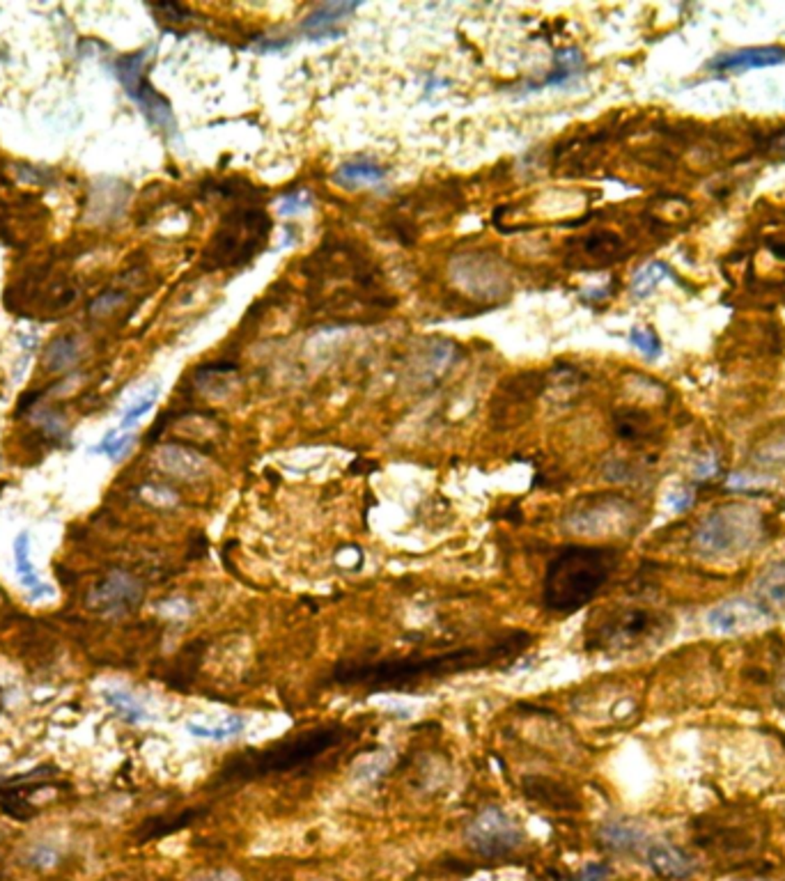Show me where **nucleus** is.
<instances>
[{"mask_svg": "<svg viewBox=\"0 0 785 881\" xmlns=\"http://www.w3.org/2000/svg\"><path fill=\"white\" fill-rule=\"evenodd\" d=\"M755 594L763 606H785V558L765 569L755 583Z\"/></svg>", "mask_w": 785, "mask_h": 881, "instance_id": "nucleus-23", "label": "nucleus"}, {"mask_svg": "<svg viewBox=\"0 0 785 881\" xmlns=\"http://www.w3.org/2000/svg\"><path fill=\"white\" fill-rule=\"evenodd\" d=\"M620 556L616 548L570 544L556 551L544 569L542 604L556 615H570L591 604L613 579Z\"/></svg>", "mask_w": 785, "mask_h": 881, "instance_id": "nucleus-3", "label": "nucleus"}, {"mask_svg": "<svg viewBox=\"0 0 785 881\" xmlns=\"http://www.w3.org/2000/svg\"><path fill=\"white\" fill-rule=\"evenodd\" d=\"M629 343L631 347L638 349V354H641L643 359L655 360L662 356V340H659L657 335H655V331H650V328H641V326L631 328Z\"/></svg>", "mask_w": 785, "mask_h": 881, "instance_id": "nucleus-30", "label": "nucleus"}, {"mask_svg": "<svg viewBox=\"0 0 785 881\" xmlns=\"http://www.w3.org/2000/svg\"><path fill=\"white\" fill-rule=\"evenodd\" d=\"M763 535L760 512L746 503H728L712 510L693 533V547L705 558H730L745 554Z\"/></svg>", "mask_w": 785, "mask_h": 881, "instance_id": "nucleus-6", "label": "nucleus"}, {"mask_svg": "<svg viewBox=\"0 0 785 881\" xmlns=\"http://www.w3.org/2000/svg\"><path fill=\"white\" fill-rule=\"evenodd\" d=\"M450 276L462 292L476 298H504L510 292V273L485 253H468L450 262Z\"/></svg>", "mask_w": 785, "mask_h": 881, "instance_id": "nucleus-11", "label": "nucleus"}, {"mask_svg": "<svg viewBox=\"0 0 785 881\" xmlns=\"http://www.w3.org/2000/svg\"><path fill=\"white\" fill-rule=\"evenodd\" d=\"M310 207H313V195L306 189H299L288 195H282L281 200H278V214L288 218V216H299L303 211H308Z\"/></svg>", "mask_w": 785, "mask_h": 881, "instance_id": "nucleus-31", "label": "nucleus"}, {"mask_svg": "<svg viewBox=\"0 0 785 881\" xmlns=\"http://www.w3.org/2000/svg\"><path fill=\"white\" fill-rule=\"evenodd\" d=\"M149 51L131 53L115 62V76L120 78L127 94L134 99L140 106V113L145 115L152 127H156L164 134L174 136L177 134V122H174L173 108H170L168 99L161 97L155 87L149 85L147 76H145V65H147Z\"/></svg>", "mask_w": 785, "mask_h": 881, "instance_id": "nucleus-9", "label": "nucleus"}, {"mask_svg": "<svg viewBox=\"0 0 785 881\" xmlns=\"http://www.w3.org/2000/svg\"><path fill=\"white\" fill-rule=\"evenodd\" d=\"M584 72V58L576 49H563L556 53V69L544 78L542 87H563L581 76Z\"/></svg>", "mask_w": 785, "mask_h": 881, "instance_id": "nucleus-24", "label": "nucleus"}, {"mask_svg": "<svg viewBox=\"0 0 785 881\" xmlns=\"http://www.w3.org/2000/svg\"><path fill=\"white\" fill-rule=\"evenodd\" d=\"M783 62H785V49L754 47V49H742V51L724 53V56L714 58V60L709 62V67L724 74H730V72L737 74V72H749V69L776 67V65H783Z\"/></svg>", "mask_w": 785, "mask_h": 881, "instance_id": "nucleus-15", "label": "nucleus"}, {"mask_svg": "<svg viewBox=\"0 0 785 881\" xmlns=\"http://www.w3.org/2000/svg\"><path fill=\"white\" fill-rule=\"evenodd\" d=\"M386 180V170L372 161L343 164L335 173V182L343 186H377Z\"/></svg>", "mask_w": 785, "mask_h": 881, "instance_id": "nucleus-20", "label": "nucleus"}, {"mask_svg": "<svg viewBox=\"0 0 785 881\" xmlns=\"http://www.w3.org/2000/svg\"><path fill=\"white\" fill-rule=\"evenodd\" d=\"M124 292H106V294H102V297H97L93 301V306H90V310H93V315H108V313H113L115 307H120L124 303Z\"/></svg>", "mask_w": 785, "mask_h": 881, "instance_id": "nucleus-33", "label": "nucleus"}, {"mask_svg": "<svg viewBox=\"0 0 785 881\" xmlns=\"http://www.w3.org/2000/svg\"><path fill=\"white\" fill-rule=\"evenodd\" d=\"M767 620H770V610L751 600L724 601L708 613L709 629L717 634H745L755 627H763Z\"/></svg>", "mask_w": 785, "mask_h": 881, "instance_id": "nucleus-13", "label": "nucleus"}, {"mask_svg": "<svg viewBox=\"0 0 785 881\" xmlns=\"http://www.w3.org/2000/svg\"><path fill=\"white\" fill-rule=\"evenodd\" d=\"M313 294L319 307L329 315H349V310H381L393 301L386 297L381 273L368 257L344 241L326 244L306 264Z\"/></svg>", "mask_w": 785, "mask_h": 881, "instance_id": "nucleus-2", "label": "nucleus"}, {"mask_svg": "<svg viewBox=\"0 0 785 881\" xmlns=\"http://www.w3.org/2000/svg\"><path fill=\"white\" fill-rule=\"evenodd\" d=\"M81 360V344L78 338L72 334L58 335L51 344H49L47 354H44V363L53 372H62V369H72L74 365Z\"/></svg>", "mask_w": 785, "mask_h": 881, "instance_id": "nucleus-21", "label": "nucleus"}, {"mask_svg": "<svg viewBox=\"0 0 785 881\" xmlns=\"http://www.w3.org/2000/svg\"><path fill=\"white\" fill-rule=\"evenodd\" d=\"M767 485V477L760 476H751V473H735V476L728 477V487L730 489H755Z\"/></svg>", "mask_w": 785, "mask_h": 881, "instance_id": "nucleus-35", "label": "nucleus"}, {"mask_svg": "<svg viewBox=\"0 0 785 881\" xmlns=\"http://www.w3.org/2000/svg\"><path fill=\"white\" fill-rule=\"evenodd\" d=\"M143 583L134 574L122 572V569H111L90 588L85 604L94 613L120 618V615L131 613L143 601Z\"/></svg>", "mask_w": 785, "mask_h": 881, "instance_id": "nucleus-12", "label": "nucleus"}, {"mask_svg": "<svg viewBox=\"0 0 785 881\" xmlns=\"http://www.w3.org/2000/svg\"><path fill=\"white\" fill-rule=\"evenodd\" d=\"M531 636L523 631H513L505 638L489 645H468L459 650L439 652L427 656H405V659H381L368 663L344 661L334 671L331 680L338 687H356L363 691H409L416 684L439 677L459 675L467 671L496 666L501 661L514 659L519 652L529 647Z\"/></svg>", "mask_w": 785, "mask_h": 881, "instance_id": "nucleus-1", "label": "nucleus"}, {"mask_svg": "<svg viewBox=\"0 0 785 881\" xmlns=\"http://www.w3.org/2000/svg\"><path fill=\"white\" fill-rule=\"evenodd\" d=\"M581 253L595 264H609V262L618 260L622 253V239L613 232H593V235L584 236L581 241Z\"/></svg>", "mask_w": 785, "mask_h": 881, "instance_id": "nucleus-19", "label": "nucleus"}, {"mask_svg": "<svg viewBox=\"0 0 785 881\" xmlns=\"http://www.w3.org/2000/svg\"><path fill=\"white\" fill-rule=\"evenodd\" d=\"M131 443H134V434L115 427V430H111L102 440H99L97 446L93 448V452H97V455H106L108 459L118 461L120 457L131 448Z\"/></svg>", "mask_w": 785, "mask_h": 881, "instance_id": "nucleus-27", "label": "nucleus"}, {"mask_svg": "<svg viewBox=\"0 0 785 881\" xmlns=\"http://www.w3.org/2000/svg\"><path fill=\"white\" fill-rule=\"evenodd\" d=\"M638 521V508L629 498L618 494H597L585 496L575 508L565 514V526L572 533L585 538H609V535H625Z\"/></svg>", "mask_w": 785, "mask_h": 881, "instance_id": "nucleus-8", "label": "nucleus"}, {"mask_svg": "<svg viewBox=\"0 0 785 881\" xmlns=\"http://www.w3.org/2000/svg\"><path fill=\"white\" fill-rule=\"evenodd\" d=\"M14 565L21 583L28 590V600L40 601L53 597V588L37 576L35 565L31 563V535L26 530L16 535L14 539Z\"/></svg>", "mask_w": 785, "mask_h": 881, "instance_id": "nucleus-17", "label": "nucleus"}, {"mask_svg": "<svg viewBox=\"0 0 785 881\" xmlns=\"http://www.w3.org/2000/svg\"><path fill=\"white\" fill-rule=\"evenodd\" d=\"M467 841L485 859H505L523 845V829L501 808H485L467 826Z\"/></svg>", "mask_w": 785, "mask_h": 881, "instance_id": "nucleus-10", "label": "nucleus"}, {"mask_svg": "<svg viewBox=\"0 0 785 881\" xmlns=\"http://www.w3.org/2000/svg\"><path fill=\"white\" fill-rule=\"evenodd\" d=\"M246 728V721L242 716H227L219 728H205L198 723H189V733L201 739H214V742H223V739L232 737V734L242 733Z\"/></svg>", "mask_w": 785, "mask_h": 881, "instance_id": "nucleus-29", "label": "nucleus"}, {"mask_svg": "<svg viewBox=\"0 0 785 881\" xmlns=\"http://www.w3.org/2000/svg\"><path fill=\"white\" fill-rule=\"evenodd\" d=\"M356 10H359V3H343V0L324 3V5L315 7V10L301 21L299 31H301V35L310 41L338 40V37L343 35V31H340L338 26Z\"/></svg>", "mask_w": 785, "mask_h": 881, "instance_id": "nucleus-14", "label": "nucleus"}, {"mask_svg": "<svg viewBox=\"0 0 785 881\" xmlns=\"http://www.w3.org/2000/svg\"><path fill=\"white\" fill-rule=\"evenodd\" d=\"M207 881H242L239 877L235 875V872H230V870H219V872H214V875H210V879Z\"/></svg>", "mask_w": 785, "mask_h": 881, "instance_id": "nucleus-40", "label": "nucleus"}, {"mask_svg": "<svg viewBox=\"0 0 785 881\" xmlns=\"http://www.w3.org/2000/svg\"><path fill=\"white\" fill-rule=\"evenodd\" d=\"M781 696L785 698V677H783V680H781Z\"/></svg>", "mask_w": 785, "mask_h": 881, "instance_id": "nucleus-41", "label": "nucleus"}, {"mask_svg": "<svg viewBox=\"0 0 785 881\" xmlns=\"http://www.w3.org/2000/svg\"><path fill=\"white\" fill-rule=\"evenodd\" d=\"M717 471H718L717 455H708V457H703V459L698 461L696 476L700 477V480H705V477H712Z\"/></svg>", "mask_w": 785, "mask_h": 881, "instance_id": "nucleus-36", "label": "nucleus"}, {"mask_svg": "<svg viewBox=\"0 0 785 881\" xmlns=\"http://www.w3.org/2000/svg\"><path fill=\"white\" fill-rule=\"evenodd\" d=\"M600 841L613 851H631L641 847V842L646 841V833L638 826L627 824V822H609L600 829Z\"/></svg>", "mask_w": 785, "mask_h": 881, "instance_id": "nucleus-22", "label": "nucleus"}, {"mask_svg": "<svg viewBox=\"0 0 785 881\" xmlns=\"http://www.w3.org/2000/svg\"><path fill=\"white\" fill-rule=\"evenodd\" d=\"M668 276H671V269L664 262H647L646 267L638 269L634 273V278H631V294L638 298L650 297L652 289L657 288L659 282Z\"/></svg>", "mask_w": 785, "mask_h": 881, "instance_id": "nucleus-26", "label": "nucleus"}, {"mask_svg": "<svg viewBox=\"0 0 785 881\" xmlns=\"http://www.w3.org/2000/svg\"><path fill=\"white\" fill-rule=\"evenodd\" d=\"M103 700H106L108 707L113 709L118 716H122L127 723H143L149 718V712L140 705L138 698L122 691V689H106L103 691Z\"/></svg>", "mask_w": 785, "mask_h": 881, "instance_id": "nucleus-25", "label": "nucleus"}, {"mask_svg": "<svg viewBox=\"0 0 785 881\" xmlns=\"http://www.w3.org/2000/svg\"><path fill=\"white\" fill-rule=\"evenodd\" d=\"M606 875H609V868L595 866V863H593V866L585 868L584 875H581L579 881H602Z\"/></svg>", "mask_w": 785, "mask_h": 881, "instance_id": "nucleus-38", "label": "nucleus"}, {"mask_svg": "<svg viewBox=\"0 0 785 881\" xmlns=\"http://www.w3.org/2000/svg\"><path fill=\"white\" fill-rule=\"evenodd\" d=\"M292 41L290 40H264L257 44V51L260 53H273V51H285Z\"/></svg>", "mask_w": 785, "mask_h": 881, "instance_id": "nucleus-37", "label": "nucleus"}, {"mask_svg": "<svg viewBox=\"0 0 785 881\" xmlns=\"http://www.w3.org/2000/svg\"><path fill=\"white\" fill-rule=\"evenodd\" d=\"M37 427H40V430L53 440L65 439V436H67V425H65V421H62L58 414H53V411H41V414L37 415Z\"/></svg>", "mask_w": 785, "mask_h": 881, "instance_id": "nucleus-32", "label": "nucleus"}, {"mask_svg": "<svg viewBox=\"0 0 785 881\" xmlns=\"http://www.w3.org/2000/svg\"><path fill=\"white\" fill-rule=\"evenodd\" d=\"M28 861L37 868H51L58 861V850L51 845H37L31 850V859Z\"/></svg>", "mask_w": 785, "mask_h": 881, "instance_id": "nucleus-34", "label": "nucleus"}, {"mask_svg": "<svg viewBox=\"0 0 785 881\" xmlns=\"http://www.w3.org/2000/svg\"><path fill=\"white\" fill-rule=\"evenodd\" d=\"M272 218L257 207H236L223 218L205 253L207 269H235L262 251L267 244Z\"/></svg>", "mask_w": 785, "mask_h": 881, "instance_id": "nucleus-7", "label": "nucleus"}, {"mask_svg": "<svg viewBox=\"0 0 785 881\" xmlns=\"http://www.w3.org/2000/svg\"><path fill=\"white\" fill-rule=\"evenodd\" d=\"M156 397H159V386H152V388H149L147 393L140 395L138 400L131 402V405L127 406V411H124V415H122V421H120L118 430H122V432H131V430H134V427L138 425L140 418H143V415L147 414V411L152 409V406H155Z\"/></svg>", "mask_w": 785, "mask_h": 881, "instance_id": "nucleus-28", "label": "nucleus"}, {"mask_svg": "<svg viewBox=\"0 0 785 881\" xmlns=\"http://www.w3.org/2000/svg\"><path fill=\"white\" fill-rule=\"evenodd\" d=\"M344 730L340 725H322L308 733L281 739L262 751H244L223 764L219 783H251L272 774H282L313 762L335 743L343 742Z\"/></svg>", "mask_w": 785, "mask_h": 881, "instance_id": "nucleus-4", "label": "nucleus"}, {"mask_svg": "<svg viewBox=\"0 0 785 881\" xmlns=\"http://www.w3.org/2000/svg\"><path fill=\"white\" fill-rule=\"evenodd\" d=\"M646 859L652 872L668 881H682L687 877H691L693 870H696V861H693L687 851L680 850V847L666 845V842H657V845L647 847Z\"/></svg>", "mask_w": 785, "mask_h": 881, "instance_id": "nucleus-16", "label": "nucleus"}, {"mask_svg": "<svg viewBox=\"0 0 785 881\" xmlns=\"http://www.w3.org/2000/svg\"><path fill=\"white\" fill-rule=\"evenodd\" d=\"M671 620L647 606H613L585 627V645L597 652H629L662 641Z\"/></svg>", "mask_w": 785, "mask_h": 881, "instance_id": "nucleus-5", "label": "nucleus"}, {"mask_svg": "<svg viewBox=\"0 0 785 881\" xmlns=\"http://www.w3.org/2000/svg\"><path fill=\"white\" fill-rule=\"evenodd\" d=\"M159 464L165 473L184 477V480H191V477H198L205 473L202 457L182 446H165L159 455Z\"/></svg>", "mask_w": 785, "mask_h": 881, "instance_id": "nucleus-18", "label": "nucleus"}, {"mask_svg": "<svg viewBox=\"0 0 785 881\" xmlns=\"http://www.w3.org/2000/svg\"><path fill=\"white\" fill-rule=\"evenodd\" d=\"M691 503H693L691 494H687V492H684V494H675V496L671 498V508L675 510V512H682V510H687L689 505H691Z\"/></svg>", "mask_w": 785, "mask_h": 881, "instance_id": "nucleus-39", "label": "nucleus"}]
</instances>
